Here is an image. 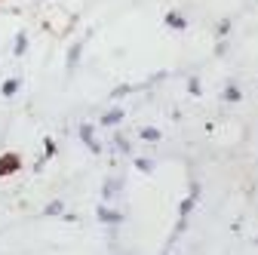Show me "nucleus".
Instances as JSON below:
<instances>
[{
    "instance_id": "obj_18",
    "label": "nucleus",
    "mask_w": 258,
    "mask_h": 255,
    "mask_svg": "<svg viewBox=\"0 0 258 255\" xmlns=\"http://www.w3.org/2000/svg\"><path fill=\"white\" fill-rule=\"evenodd\" d=\"M187 89H190L194 95H200V80H197V77H190V80H187Z\"/></svg>"
},
{
    "instance_id": "obj_8",
    "label": "nucleus",
    "mask_w": 258,
    "mask_h": 255,
    "mask_svg": "<svg viewBox=\"0 0 258 255\" xmlns=\"http://www.w3.org/2000/svg\"><path fill=\"white\" fill-rule=\"evenodd\" d=\"M16 169H19V157L16 154H4V157H0V175H10Z\"/></svg>"
},
{
    "instance_id": "obj_4",
    "label": "nucleus",
    "mask_w": 258,
    "mask_h": 255,
    "mask_svg": "<svg viewBox=\"0 0 258 255\" xmlns=\"http://www.w3.org/2000/svg\"><path fill=\"white\" fill-rule=\"evenodd\" d=\"M166 25L172 28V31H187V25H190V19L181 13V10H172V13H166Z\"/></svg>"
},
{
    "instance_id": "obj_15",
    "label": "nucleus",
    "mask_w": 258,
    "mask_h": 255,
    "mask_svg": "<svg viewBox=\"0 0 258 255\" xmlns=\"http://www.w3.org/2000/svg\"><path fill=\"white\" fill-rule=\"evenodd\" d=\"M194 203H197V200H194V197H187V200H181V206H178V215H181V218H187V215L194 212Z\"/></svg>"
},
{
    "instance_id": "obj_19",
    "label": "nucleus",
    "mask_w": 258,
    "mask_h": 255,
    "mask_svg": "<svg viewBox=\"0 0 258 255\" xmlns=\"http://www.w3.org/2000/svg\"><path fill=\"white\" fill-rule=\"evenodd\" d=\"M228 49H231V46H228V40H218V46H215V55H228Z\"/></svg>"
},
{
    "instance_id": "obj_17",
    "label": "nucleus",
    "mask_w": 258,
    "mask_h": 255,
    "mask_svg": "<svg viewBox=\"0 0 258 255\" xmlns=\"http://www.w3.org/2000/svg\"><path fill=\"white\" fill-rule=\"evenodd\" d=\"M129 92H136V86H129V83H123V86H117V89L111 92V99H120V95H129Z\"/></svg>"
},
{
    "instance_id": "obj_20",
    "label": "nucleus",
    "mask_w": 258,
    "mask_h": 255,
    "mask_svg": "<svg viewBox=\"0 0 258 255\" xmlns=\"http://www.w3.org/2000/svg\"><path fill=\"white\" fill-rule=\"evenodd\" d=\"M55 151H58V148H55V142H52V139H46V157H55Z\"/></svg>"
},
{
    "instance_id": "obj_10",
    "label": "nucleus",
    "mask_w": 258,
    "mask_h": 255,
    "mask_svg": "<svg viewBox=\"0 0 258 255\" xmlns=\"http://www.w3.org/2000/svg\"><path fill=\"white\" fill-rule=\"evenodd\" d=\"M61 212H64V200H61V197L43 206V215H61Z\"/></svg>"
},
{
    "instance_id": "obj_2",
    "label": "nucleus",
    "mask_w": 258,
    "mask_h": 255,
    "mask_svg": "<svg viewBox=\"0 0 258 255\" xmlns=\"http://www.w3.org/2000/svg\"><path fill=\"white\" fill-rule=\"evenodd\" d=\"M80 139H83V145L92 151V154H102V145L99 142H95V130H92V123H80Z\"/></svg>"
},
{
    "instance_id": "obj_16",
    "label": "nucleus",
    "mask_w": 258,
    "mask_h": 255,
    "mask_svg": "<svg viewBox=\"0 0 258 255\" xmlns=\"http://www.w3.org/2000/svg\"><path fill=\"white\" fill-rule=\"evenodd\" d=\"M136 169L139 172H151L154 169V160H148V157H136Z\"/></svg>"
},
{
    "instance_id": "obj_12",
    "label": "nucleus",
    "mask_w": 258,
    "mask_h": 255,
    "mask_svg": "<svg viewBox=\"0 0 258 255\" xmlns=\"http://www.w3.org/2000/svg\"><path fill=\"white\" fill-rule=\"evenodd\" d=\"M139 136H142L145 142H151V145H157L160 139H163V136H160V130H154V126H145V130H142Z\"/></svg>"
},
{
    "instance_id": "obj_21",
    "label": "nucleus",
    "mask_w": 258,
    "mask_h": 255,
    "mask_svg": "<svg viewBox=\"0 0 258 255\" xmlns=\"http://www.w3.org/2000/svg\"><path fill=\"white\" fill-rule=\"evenodd\" d=\"M255 246H258V240H255Z\"/></svg>"
},
{
    "instance_id": "obj_11",
    "label": "nucleus",
    "mask_w": 258,
    "mask_h": 255,
    "mask_svg": "<svg viewBox=\"0 0 258 255\" xmlns=\"http://www.w3.org/2000/svg\"><path fill=\"white\" fill-rule=\"evenodd\" d=\"M243 99V92H240V86H234V83H228V89H224V102H240Z\"/></svg>"
},
{
    "instance_id": "obj_5",
    "label": "nucleus",
    "mask_w": 258,
    "mask_h": 255,
    "mask_svg": "<svg viewBox=\"0 0 258 255\" xmlns=\"http://www.w3.org/2000/svg\"><path fill=\"white\" fill-rule=\"evenodd\" d=\"M120 187H123V178H120V175H117V178H108V181H105V187H102V200H105V203H111V200L117 197V190H120Z\"/></svg>"
},
{
    "instance_id": "obj_13",
    "label": "nucleus",
    "mask_w": 258,
    "mask_h": 255,
    "mask_svg": "<svg viewBox=\"0 0 258 255\" xmlns=\"http://www.w3.org/2000/svg\"><path fill=\"white\" fill-rule=\"evenodd\" d=\"M114 148H117L120 154H133V148H129V139L120 136V133H114Z\"/></svg>"
},
{
    "instance_id": "obj_7",
    "label": "nucleus",
    "mask_w": 258,
    "mask_h": 255,
    "mask_svg": "<svg viewBox=\"0 0 258 255\" xmlns=\"http://www.w3.org/2000/svg\"><path fill=\"white\" fill-rule=\"evenodd\" d=\"M120 123H123V108H111V111L102 114V126H111L114 130V126H120Z\"/></svg>"
},
{
    "instance_id": "obj_3",
    "label": "nucleus",
    "mask_w": 258,
    "mask_h": 255,
    "mask_svg": "<svg viewBox=\"0 0 258 255\" xmlns=\"http://www.w3.org/2000/svg\"><path fill=\"white\" fill-rule=\"evenodd\" d=\"M95 215H99V218L105 221V225H111V228H117L120 221H123V212H120V209H111L108 203H102L99 209H95Z\"/></svg>"
},
{
    "instance_id": "obj_6",
    "label": "nucleus",
    "mask_w": 258,
    "mask_h": 255,
    "mask_svg": "<svg viewBox=\"0 0 258 255\" xmlns=\"http://www.w3.org/2000/svg\"><path fill=\"white\" fill-rule=\"evenodd\" d=\"M25 52H28V34H25V31H16V37H13V55L22 58Z\"/></svg>"
},
{
    "instance_id": "obj_1",
    "label": "nucleus",
    "mask_w": 258,
    "mask_h": 255,
    "mask_svg": "<svg viewBox=\"0 0 258 255\" xmlns=\"http://www.w3.org/2000/svg\"><path fill=\"white\" fill-rule=\"evenodd\" d=\"M80 58H83V43L77 40V43H71L68 46V55H64V71H77V65H80Z\"/></svg>"
},
{
    "instance_id": "obj_9",
    "label": "nucleus",
    "mask_w": 258,
    "mask_h": 255,
    "mask_svg": "<svg viewBox=\"0 0 258 255\" xmlns=\"http://www.w3.org/2000/svg\"><path fill=\"white\" fill-rule=\"evenodd\" d=\"M19 89H22V80H19V77H10V80L4 83V89H0V92H4V99H13V95H16Z\"/></svg>"
},
{
    "instance_id": "obj_14",
    "label": "nucleus",
    "mask_w": 258,
    "mask_h": 255,
    "mask_svg": "<svg viewBox=\"0 0 258 255\" xmlns=\"http://www.w3.org/2000/svg\"><path fill=\"white\" fill-rule=\"evenodd\" d=\"M231 28H234V19H221V22L215 25V34H218V37H228Z\"/></svg>"
}]
</instances>
